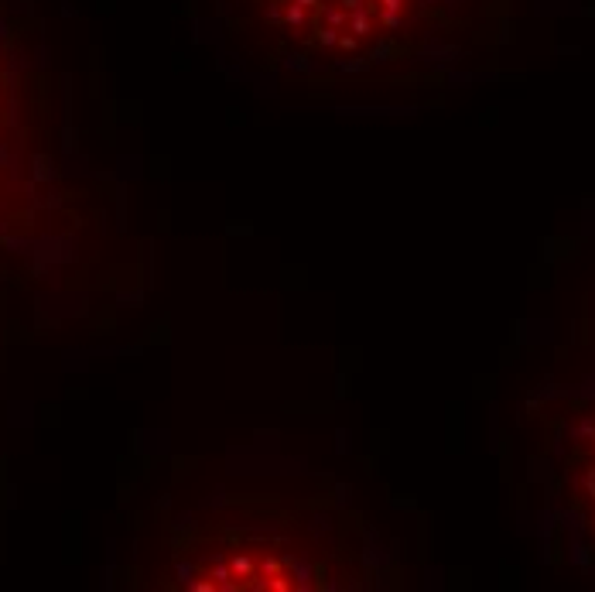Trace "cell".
Returning a JSON list of instances; mask_svg holds the SVG:
<instances>
[{"label":"cell","mask_w":595,"mask_h":592,"mask_svg":"<svg viewBox=\"0 0 595 592\" xmlns=\"http://www.w3.org/2000/svg\"><path fill=\"white\" fill-rule=\"evenodd\" d=\"M493 0H216L246 62L287 79H387L459 62Z\"/></svg>","instance_id":"1"},{"label":"cell","mask_w":595,"mask_h":592,"mask_svg":"<svg viewBox=\"0 0 595 592\" xmlns=\"http://www.w3.org/2000/svg\"><path fill=\"white\" fill-rule=\"evenodd\" d=\"M383 579V541L335 500L230 497L171 531L164 582L192 592H349Z\"/></svg>","instance_id":"2"},{"label":"cell","mask_w":595,"mask_h":592,"mask_svg":"<svg viewBox=\"0 0 595 592\" xmlns=\"http://www.w3.org/2000/svg\"><path fill=\"white\" fill-rule=\"evenodd\" d=\"M45 205V86L21 24L0 10V237L31 233Z\"/></svg>","instance_id":"3"},{"label":"cell","mask_w":595,"mask_h":592,"mask_svg":"<svg viewBox=\"0 0 595 592\" xmlns=\"http://www.w3.org/2000/svg\"><path fill=\"white\" fill-rule=\"evenodd\" d=\"M551 504L564 545L595 572V377H589L551 435Z\"/></svg>","instance_id":"4"}]
</instances>
